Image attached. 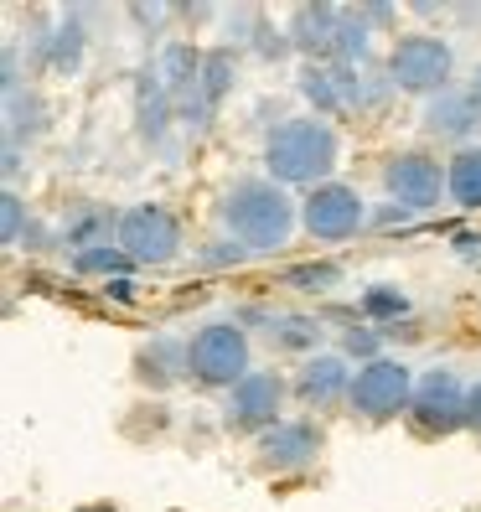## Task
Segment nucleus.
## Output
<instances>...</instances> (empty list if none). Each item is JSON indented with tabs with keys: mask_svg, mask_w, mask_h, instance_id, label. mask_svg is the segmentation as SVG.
<instances>
[{
	"mask_svg": "<svg viewBox=\"0 0 481 512\" xmlns=\"http://www.w3.org/2000/svg\"><path fill=\"white\" fill-rule=\"evenodd\" d=\"M218 213H223V228H228L244 249L275 254V249L290 244L300 207H295V197H290L280 182H269V176H244V182L228 187V197H223Z\"/></svg>",
	"mask_w": 481,
	"mask_h": 512,
	"instance_id": "1",
	"label": "nucleus"
},
{
	"mask_svg": "<svg viewBox=\"0 0 481 512\" xmlns=\"http://www.w3.org/2000/svg\"><path fill=\"white\" fill-rule=\"evenodd\" d=\"M264 166L269 182L280 187H326V176L337 171V130L326 119H285L264 140Z\"/></svg>",
	"mask_w": 481,
	"mask_h": 512,
	"instance_id": "2",
	"label": "nucleus"
},
{
	"mask_svg": "<svg viewBox=\"0 0 481 512\" xmlns=\"http://www.w3.org/2000/svg\"><path fill=\"white\" fill-rule=\"evenodd\" d=\"M187 368L207 388H238L254 373V347L238 321H207L187 342Z\"/></svg>",
	"mask_w": 481,
	"mask_h": 512,
	"instance_id": "3",
	"label": "nucleus"
},
{
	"mask_svg": "<svg viewBox=\"0 0 481 512\" xmlns=\"http://www.w3.org/2000/svg\"><path fill=\"white\" fill-rule=\"evenodd\" d=\"M450 68H456V57H450V47L435 32L399 37L394 52H388V83L404 88V94H435L440 99L450 88Z\"/></svg>",
	"mask_w": 481,
	"mask_h": 512,
	"instance_id": "4",
	"label": "nucleus"
},
{
	"mask_svg": "<svg viewBox=\"0 0 481 512\" xmlns=\"http://www.w3.org/2000/svg\"><path fill=\"white\" fill-rule=\"evenodd\" d=\"M347 404H352V414L373 419V425L409 414V404H414V373H409V363H399V357L363 363V368H357V378H352Z\"/></svg>",
	"mask_w": 481,
	"mask_h": 512,
	"instance_id": "5",
	"label": "nucleus"
},
{
	"mask_svg": "<svg viewBox=\"0 0 481 512\" xmlns=\"http://www.w3.org/2000/svg\"><path fill=\"white\" fill-rule=\"evenodd\" d=\"M114 244L135 264L161 269V264H171L176 254H182V223H176V213H166L161 202H140V207H130V213H119Z\"/></svg>",
	"mask_w": 481,
	"mask_h": 512,
	"instance_id": "6",
	"label": "nucleus"
},
{
	"mask_svg": "<svg viewBox=\"0 0 481 512\" xmlns=\"http://www.w3.org/2000/svg\"><path fill=\"white\" fill-rule=\"evenodd\" d=\"M300 223H306V233L321 238V244H342V238H352L357 228L368 223L363 192L342 187V182H326V187L306 192V202H300Z\"/></svg>",
	"mask_w": 481,
	"mask_h": 512,
	"instance_id": "7",
	"label": "nucleus"
},
{
	"mask_svg": "<svg viewBox=\"0 0 481 512\" xmlns=\"http://www.w3.org/2000/svg\"><path fill=\"white\" fill-rule=\"evenodd\" d=\"M280 404H285V378L269 373V368H254L238 388H228V404H223V425L238 430V435H264L280 425Z\"/></svg>",
	"mask_w": 481,
	"mask_h": 512,
	"instance_id": "8",
	"label": "nucleus"
},
{
	"mask_svg": "<svg viewBox=\"0 0 481 512\" xmlns=\"http://www.w3.org/2000/svg\"><path fill=\"white\" fill-rule=\"evenodd\" d=\"M466 394L471 388H461V378L450 368H430L425 378L414 383L409 419L425 435H456V430H466Z\"/></svg>",
	"mask_w": 481,
	"mask_h": 512,
	"instance_id": "9",
	"label": "nucleus"
},
{
	"mask_svg": "<svg viewBox=\"0 0 481 512\" xmlns=\"http://www.w3.org/2000/svg\"><path fill=\"white\" fill-rule=\"evenodd\" d=\"M383 187L388 197H394L399 207H409V213H430V207H440V192H450L440 161H430L425 150H404V156H394L383 166Z\"/></svg>",
	"mask_w": 481,
	"mask_h": 512,
	"instance_id": "10",
	"label": "nucleus"
},
{
	"mask_svg": "<svg viewBox=\"0 0 481 512\" xmlns=\"http://www.w3.org/2000/svg\"><path fill=\"white\" fill-rule=\"evenodd\" d=\"M321 425L316 419H280L275 430L259 435V466L264 471H306L316 456H321Z\"/></svg>",
	"mask_w": 481,
	"mask_h": 512,
	"instance_id": "11",
	"label": "nucleus"
},
{
	"mask_svg": "<svg viewBox=\"0 0 481 512\" xmlns=\"http://www.w3.org/2000/svg\"><path fill=\"white\" fill-rule=\"evenodd\" d=\"M290 47L306 52L311 63H321V57L337 52V32H342V11L337 6H295L290 16Z\"/></svg>",
	"mask_w": 481,
	"mask_h": 512,
	"instance_id": "12",
	"label": "nucleus"
},
{
	"mask_svg": "<svg viewBox=\"0 0 481 512\" xmlns=\"http://www.w3.org/2000/svg\"><path fill=\"white\" fill-rule=\"evenodd\" d=\"M352 368H347V357L342 352H316L306 357V368H300L295 388H300V399L306 404H332V399H347L352 394Z\"/></svg>",
	"mask_w": 481,
	"mask_h": 512,
	"instance_id": "13",
	"label": "nucleus"
},
{
	"mask_svg": "<svg viewBox=\"0 0 481 512\" xmlns=\"http://www.w3.org/2000/svg\"><path fill=\"white\" fill-rule=\"evenodd\" d=\"M202 63H207V52H197L192 42H166L156 57V78L171 99H192L202 83Z\"/></svg>",
	"mask_w": 481,
	"mask_h": 512,
	"instance_id": "14",
	"label": "nucleus"
},
{
	"mask_svg": "<svg viewBox=\"0 0 481 512\" xmlns=\"http://www.w3.org/2000/svg\"><path fill=\"white\" fill-rule=\"evenodd\" d=\"M192 368H187V347L182 342H171V337H156V342H145L135 352V378L150 383V388H171V383H182Z\"/></svg>",
	"mask_w": 481,
	"mask_h": 512,
	"instance_id": "15",
	"label": "nucleus"
},
{
	"mask_svg": "<svg viewBox=\"0 0 481 512\" xmlns=\"http://www.w3.org/2000/svg\"><path fill=\"white\" fill-rule=\"evenodd\" d=\"M476 125H481V104L471 94H456V88H445V94L430 99V109H425V130L445 135V140H466Z\"/></svg>",
	"mask_w": 481,
	"mask_h": 512,
	"instance_id": "16",
	"label": "nucleus"
},
{
	"mask_svg": "<svg viewBox=\"0 0 481 512\" xmlns=\"http://www.w3.org/2000/svg\"><path fill=\"white\" fill-rule=\"evenodd\" d=\"M445 182H450V202L466 207V213H476L481 207V145H466V150L450 156Z\"/></svg>",
	"mask_w": 481,
	"mask_h": 512,
	"instance_id": "17",
	"label": "nucleus"
},
{
	"mask_svg": "<svg viewBox=\"0 0 481 512\" xmlns=\"http://www.w3.org/2000/svg\"><path fill=\"white\" fill-rule=\"evenodd\" d=\"M233 83H238V63H233V52H228V47H213V52H207V63H202V83H197L202 109L213 114V109L233 94Z\"/></svg>",
	"mask_w": 481,
	"mask_h": 512,
	"instance_id": "18",
	"label": "nucleus"
},
{
	"mask_svg": "<svg viewBox=\"0 0 481 512\" xmlns=\"http://www.w3.org/2000/svg\"><path fill=\"white\" fill-rule=\"evenodd\" d=\"M109 233H119V218L104 213V207H83V213L68 218L63 238L73 244V254H88V249H104L109 244Z\"/></svg>",
	"mask_w": 481,
	"mask_h": 512,
	"instance_id": "19",
	"label": "nucleus"
},
{
	"mask_svg": "<svg viewBox=\"0 0 481 512\" xmlns=\"http://www.w3.org/2000/svg\"><path fill=\"white\" fill-rule=\"evenodd\" d=\"M269 342L280 352H311L321 342V321L311 316H269Z\"/></svg>",
	"mask_w": 481,
	"mask_h": 512,
	"instance_id": "20",
	"label": "nucleus"
},
{
	"mask_svg": "<svg viewBox=\"0 0 481 512\" xmlns=\"http://www.w3.org/2000/svg\"><path fill=\"white\" fill-rule=\"evenodd\" d=\"M285 285L300 290V295H326V290H337V285H342V264H332V259L290 264V269H285Z\"/></svg>",
	"mask_w": 481,
	"mask_h": 512,
	"instance_id": "21",
	"label": "nucleus"
},
{
	"mask_svg": "<svg viewBox=\"0 0 481 512\" xmlns=\"http://www.w3.org/2000/svg\"><path fill=\"white\" fill-rule=\"evenodd\" d=\"M47 42H52L47 47V68L52 73H78V63H83V26L78 21H63Z\"/></svg>",
	"mask_w": 481,
	"mask_h": 512,
	"instance_id": "22",
	"label": "nucleus"
},
{
	"mask_svg": "<svg viewBox=\"0 0 481 512\" xmlns=\"http://www.w3.org/2000/svg\"><path fill=\"white\" fill-rule=\"evenodd\" d=\"M357 311L368 321H399V316H409V295L399 285H368L357 295Z\"/></svg>",
	"mask_w": 481,
	"mask_h": 512,
	"instance_id": "23",
	"label": "nucleus"
},
{
	"mask_svg": "<svg viewBox=\"0 0 481 512\" xmlns=\"http://www.w3.org/2000/svg\"><path fill=\"white\" fill-rule=\"evenodd\" d=\"M166 99H171V94L161 88V78L145 73V83H140V109H135L145 140H161V135H166Z\"/></svg>",
	"mask_w": 481,
	"mask_h": 512,
	"instance_id": "24",
	"label": "nucleus"
},
{
	"mask_svg": "<svg viewBox=\"0 0 481 512\" xmlns=\"http://www.w3.org/2000/svg\"><path fill=\"white\" fill-rule=\"evenodd\" d=\"M363 52H368V21H363V11H342V32H337L332 63L357 68V63H363Z\"/></svg>",
	"mask_w": 481,
	"mask_h": 512,
	"instance_id": "25",
	"label": "nucleus"
},
{
	"mask_svg": "<svg viewBox=\"0 0 481 512\" xmlns=\"http://www.w3.org/2000/svg\"><path fill=\"white\" fill-rule=\"evenodd\" d=\"M135 259L119 249V244H104V249H88V254H73V269L78 275H104V280H125V269Z\"/></svg>",
	"mask_w": 481,
	"mask_h": 512,
	"instance_id": "26",
	"label": "nucleus"
},
{
	"mask_svg": "<svg viewBox=\"0 0 481 512\" xmlns=\"http://www.w3.org/2000/svg\"><path fill=\"white\" fill-rule=\"evenodd\" d=\"M300 94H306L321 114H337V109H347L342 104V88H337V78H332V68H306V73H300Z\"/></svg>",
	"mask_w": 481,
	"mask_h": 512,
	"instance_id": "27",
	"label": "nucleus"
},
{
	"mask_svg": "<svg viewBox=\"0 0 481 512\" xmlns=\"http://www.w3.org/2000/svg\"><path fill=\"white\" fill-rule=\"evenodd\" d=\"M21 233H26V202L6 187L0 192V238H6V244H21Z\"/></svg>",
	"mask_w": 481,
	"mask_h": 512,
	"instance_id": "28",
	"label": "nucleus"
},
{
	"mask_svg": "<svg viewBox=\"0 0 481 512\" xmlns=\"http://www.w3.org/2000/svg\"><path fill=\"white\" fill-rule=\"evenodd\" d=\"M342 357H363V363H378V331L373 326H352L347 337H342Z\"/></svg>",
	"mask_w": 481,
	"mask_h": 512,
	"instance_id": "29",
	"label": "nucleus"
},
{
	"mask_svg": "<svg viewBox=\"0 0 481 512\" xmlns=\"http://www.w3.org/2000/svg\"><path fill=\"white\" fill-rule=\"evenodd\" d=\"M259 52H264V57H285V52H295V47H290V32H269V26H259Z\"/></svg>",
	"mask_w": 481,
	"mask_h": 512,
	"instance_id": "30",
	"label": "nucleus"
},
{
	"mask_svg": "<svg viewBox=\"0 0 481 512\" xmlns=\"http://www.w3.org/2000/svg\"><path fill=\"white\" fill-rule=\"evenodd\" d=\"M466 430H476V435H481V383L466 394Z\"/></svg>",
	"mask_w": 481,
	"mask_h": 512,
	"instance_id": "31",
	"label": "nucleus"
},
{
	"mask_svg": "<svg viewBox=\"0 0 481 512\" xmlns=\"http://www.w3.org/2000/svg\"><path fill=\"white\" fill-rule=\"evenodd\" d=\"M244 254H249L244 244H233V249H207L202 259H207V264H238V259H244Z\"/></svg>",
	"mask_w": 481,
	"mask_h": 512,
	"instance_id": "32",
	"label": "nucleus"
},
{
	"mask_svg": "<svg viewBox=\"0 0 481 512\" xmlns=\"http://www.w3.org/2000/svg\"><path fill=\"white\" fill-rule=\"evenodd\" d=\"M104 295H114V300H125V306H130V300H135V280L125 275V280H104Z\"/></svg>",
	"mask_w": 481,
	"mask_h": 512,
	"instance_id": "33",
	"label": "nucleus"
},
{
	"mask_svg": "<svg viewBox=\"0 0 481 512\" xmlns=\"http://www.w3.org/2000/svg\"><path fill=\"white\" fill-rule=\"evenodd\" d=\"M456 249H461L466 259H476V254H481V233H461V238H456Z\"/></svg>",
	"mask_w": 481,
	"mask_h": 512,
	"instance_id": "34",
	"label": "nucleus"
},
{
	"mask_svg": "<svg viewBox=\"0 0 481 512\" xmlns=\"http://www.w3.org/2000/svg\"><path fill=\"white\" fill-rule=\"evenodd\" d=\"M21 171V145H6V176Z\"/></svg>",
	"mask_w": 481,
	"mask_h": 512,
	"instance_id": "35",
	"label": "nucleus"
},
{
	"mask_svg": "<svg viewBox=\"0 0 481 512\" xmlns=\"http://www.w3.org/2000/svg\"><path fill=\"white\" fill-rule=\"evenodd\" d=\"M73 512H119V507H109V502H88V507H73Z\"/></svg>",
	"mask_w": 481,
	"mask_h": 512,
	"instance_id": "36",
	"label": "nucleus"
},
{
	"mask_svg": "<svg viewBox=\"0 0 481 512\" xmlns=\"http://www.w3.org/2000/svg\"><path fill=\"white\" fill-rule=\"evenodd\" d=\"M471 99L481 104V68H476V83H471Z\"/></svg>",
	"mask_w": 481,
	"mask_h": 512,
	"instance_id": "37",
	"label": "nucleus"
}]
</instances>
